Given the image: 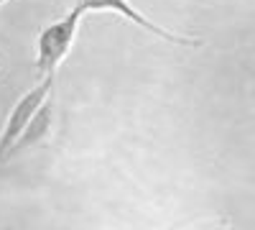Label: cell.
I'll return each instance as SVG.
<instances>
[{
    "label": "cell",
    "instance_id": "cell-1",
    "mask_svg": "<svg viewBox=\"0 0 255 230\" xmlns=\"http://www.w3.org/2000/svg\"><path fill=\"white\" fill-rule=\"evenodd\" d=\"M82 15H84V10L77 3V8L69 15L54 20V23H49L38 33V41H36V69H38V74H44V77L54 74L56 67L67 59L74 38H77Z\"/></svg>",
    "mask_w": 255,
    "mask_h": 230
},
{
    "label": "cell",
    "instance_id": "cell-2",
    "mask_svg": "<svg viewBox=\"0 0 255 230\" xmlns=\"http://www.w3.org/2000/svg\"><path fill=\"white\" fill-rule=\"evenodd\" d=\"M51 87H54V74H46L44 79H41V85H36L33 90H28V92L13 105V110H10L8 118H5L3 133H0V164L5 161L8 149L13 146V141L20 136V131L26 128V123L31 120V115L36 113V108L46 100V95L51 92Z\"/></svg>",
    "mask_w": 255,
    "mask_h": 230
},
{
    "label": "cell",
    "instance_id": "cell-3",
    "mask_svg": "<svg viewBox=\"0 0 255 230\" xmlns=\"http://www.w3.org/2000/svg\"><path fill=\"white\" fill-rule=\"evenodd\" d=\"M79 5H82L84 13H87V10H113V13H118V15H125L128 20L138 23L143 31L153 33V36H158V38H163V41H171V44H179V46H197V44H199L197 38L176 36V33H171V31L156 26L153 20H148L143 13H138L130 3H128V0H79Z\"/></svg>",
    "mask_w": 255,
    "mask_h": 230
},
{
    "label": "cell",
    "instance_id": "cell-4",
    "mask_svg": "<svg viewBox=\"0 0 255 230\" xmlns=\"http://www.w3.org/2000/svg\"><path fill=\"white\" fill-rule=\"evenodd\" d=\"M51 125H54V95L49 92L46 100L36 108V113L26 123V128L20 131V136L13 141V146H10L8 154H5V161L10 156L20 154V151H28V149H33V146L44 143L49 138V133H51Z\"/></svg>",
    "mask_w": 255,
    "mask_h": 230
},
{
    "label": "cell",
    "instance_id": "cell-5",
    "mask_svg": "<svg viewBox=\"0 0 255 230\" xmlns=\"http://www.w3.org/2000/svg\"><path fill=\"white\" fill-rule=\"evenodd\" d=\"M3 3H8V0H0V5H3Z\"/></svg>",
    "mask_w": 255,
    "mask_h": 230
},
{
    "label": "cell",
    "instance_id": "cell-6",
    "mask_svg": "<svg viewBox=\"0 0 255 230\" xmlns=\"http://www.w3.org/2000/svg\"><path fill=\"white\" fill-rule=\"evenodd\" d=\"M0 69H3V64H0Z\"/></svg>",
    "mask_w": 255,
    "mask_h": 230
}]
</instances>
